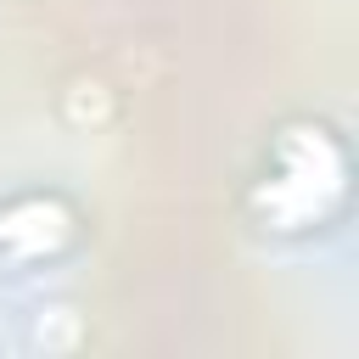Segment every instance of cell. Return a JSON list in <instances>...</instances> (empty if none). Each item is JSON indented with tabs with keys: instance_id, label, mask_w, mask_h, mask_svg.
I'll return each mask as SVG.
<instances>
[{
	"instance_id": "cell-1",
	"label": "cell",
	"mask_w": 359,
	"mask_h": 359,
	"mask_svg": "<svg viewBox=\"0 0 359 359\" xmlns=\"http://www.w3.org/2000/svg\"><path fill=\"white\" fill-rule=\"evenodd\" d=\"M348 191V157L320 123H292L269 146V168L252 185V208L264 230H309L325 224L342 208Z\"/></svg>"
},
{
	"instance_id": "cell-2",
	"label": "cell",
	"mask_w": 359,
	"mask_h": 359,
	"mask_svg": "<svg viewBox=\"0 0 359 359\" xmlns=\"http://www.w3.org/2000/svg\"><path fill=\"white\" fill-rule=\"evenodd\" d=\"M67 236H73V213L56 196H17L0 208V258L34 264V258H50Z\"/></svg>"
}]
</instances>
